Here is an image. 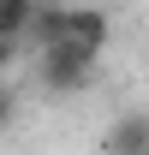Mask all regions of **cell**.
<instances>
[{
  "instance_id": "cell-1",
  "label": "cell",
  "mask_w": 149,
  "mask_h": 155,
  "mask_svg": "<svg viewBox=\"0 0 149 155\" xmlns=\"http://www.w3.org/2000/svg\"><path fill=\"white\" fill-rule=\"evenodd\" d=\"M36 84L48 90V96H78L84 84L95 78V48H84V42H72V36H60V42H48V48H36Z\"/></svg>"
},
{
  "instance_id": "cell-2",
  "label": "cell",
  "mask_w": 149,
  "mask_h": 155,
  "mask_svg": "<svg viewBox=\"0 0 149 155\" xmlns=\"http://www.w3.org/2000/svg\"><path fill=\"white\" fill-rule=\"evenodd\" d=\"M66 36L101 54V48H108V36H113V24H108V12H101V6H78V0H72V6H66Z\"/></svg>"
},
{
  "instance_id": "cell-3",
  "label": "cell",
  "mask_w": 149,
  "mask_h": 155,
  "mask_svg": "<svg viewBox=\"0 0 149 155\" xmlns=\"http://www.w3.org/2000/svg\"><path fill=\"white\" fill-rule=\"evenodd\" d=\"M101 143L119 149V155H149V114H119L113 131L101 137Z\"/></svg>"
},
{
  "instance_id": "cell-4",
  "label": "cell",
  "mask_w": 149,
  "mask_h": 155,
  "mask_svg": "<svg viewBox=\"0 0 149 155\" xmlns=\"http://www.w3.org/2000/svg\"><path fill=\"white\" fill-rule=\"evenodd\" d=\"M66 6H72V0H42V6H36V24H30V36H24V42H30V54L66 36Z\"/></svg>"
},
{
  "instance_id": "cell-5",
  "label": "cell",
  "mask_w": 149,
  "mask_h": 155,
  "mask_svg": "<svg viewBox=\"0 0 149 155\" xmlns=\"http://www.w3.org/2000/svg\"><path fill=\"white\" fill-rule=\"evenodd\" d=\"M42 0H0V36H30Z\"/></svg>"
},
{
  "instance_id": "cell-6",
  "label": "cell",
  "mask_w": 149,
  "mask_h": 155,
  "mask_svg": "<svg viewBox=\"0 0 149 155\" xmlns=\"http://www.w3.org/2000/svg\"><path fill=\"white\" fill-rule=\"evenodd\" d=\"M24 48H30L24 36H0V78H12V66L24 60Z\"/></svg>"
},
{
  "instance_id": "cell-7",
  "label": "cell",
  "mask_w": 149,
  "mask_h": 155,
  "mask_svg": "<svg viewBox=\"0 0 149 155\" xmlns=\"http://www.w3.org/2000/svg\"><path fill=\"white\" fill-rule=\"evenodd\" d=\"M12 119H18V96L6 90V78H0V137L12 131Z\"/></svg>"
}]
</instances>
